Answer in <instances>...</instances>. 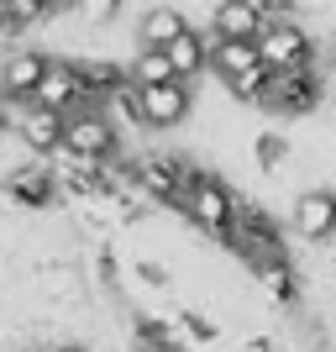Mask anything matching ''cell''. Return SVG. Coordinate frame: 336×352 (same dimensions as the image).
<instances>
[{"instance_id":"obj_30","label":"cell","mask_w":336,"mask_h":352,"mask_svg":"<svg viewBox=\"0 0 336 352\" xmlns=\"http://www.w3.org/2000/svg\"><path fill=\"white\" fill-rule=\"evenodd\" d=\"M47 352H89L85 342H58V347H47Z\"/></svg>"},{"instance_id":"obj_2","label":"cell","mask_w":336,"mask_h":352,"mask_svg":"<svg viewBox=\"0 0 336 352\" xmlns=\"http://www.w3.org/2000/svg\"><path fill=\"white\" fill-rule=\"evenodd\" d=\"M194 168L179 153H142L132 163V190L147 195L153 206H168V210H184V190H190Z\"/></svg>"},{"instance_id":"obj_26","label":"cell","mask_w":336,"mask_h":352,"mask_svg":"<svg viewBox=\"0 0 336 352\" xmlns=\"http://www.w3.org/2000/svg\"><path fill=\"white\" fill-rule=\"evenodd\" d=\"M116 274H121L116 252H111V248H95V284H105V289H111V284H116Z\"/></svg>"},{"instance_id":"obj_34","label":"cell","mask_w":336,"mask_h":352,"mask_svg":"<svg viewBox=\"0 0 336 352\" xmlns=\"http://www.w3.org/2000/svg\"><path fill=\"white\" fill-rule=\"evenodd\" d=\"M27 352H47V347H27Z\"/></svg>"},{"instance_id":"obj_4","label":"cell","mask_w":336,"mask_h":352,"mask_svg":"<svg viewBox=\"0 0 336 352\" xmlns=\"http://www.w3.org/2000/svg\"><path fill=\"white\" fill-rule=\"evenodd\" d=\"M258 53H263V69L268 74H294V69H310L315 58V43L300 21H263L258 32Z\"/></svg>"},{"instance_id":"obj_22","label":"cell","mask_w":336,"mask_h":352,"mask_svg":"<svg viewBox=\"0 0 336 352\" xmlns=\"http://www.w3.org/2000/svg\"><path fill=\"white\" fill-rule=\"evenodd\" d=\"M0 11H5L16 27L27 32V27H37V21H47V16H53V6H47V0H0Z\"/></svg>"},{"instance_id":"obj_13","label":"cell","mask_w":336,"mask_h":352,"mask_svg":"<svg viewBox=\"0 0 336 352\" xmlns=\"http://www.w3.org/2000/svg\"><path fill=\"white\" fill-rule=\"evenodd\" d=\"M63 121L58 111H43V105H21L16 111V132H21V142L32 147V153H58L63 147Z\"/></svg>"},{"instance_id":"obj_8","label":"cell","mask_w":336,"mask_h":352,"mask_svg":"<svg viewBox=\"0 0 336 352\" xmlns=\"http://www.w3.org/2000/svg\"><path fill=\"white\" fill-rule=\"evenodd\" d=\"M32 105H43V111H58V116H74V111H85L89 95H85V79H79V63L74 58H53L43 74V85L32 95Z\"/></svg>"},{"instance_id":"obj_5","label":"cell","mask_w":336,"mask_h":352,"mask_svg":"<svg viewBox=\"0 0 336 352\" xmlns=\"http://www.w3.org/2000/svg\"><path fill=\"white\" fill-rule=\"evenodd\" d=\"M326 100V79L315 69H294V74H273L263 95V111L273 116H310Z\"/></svg>"},{"instance_id":"obj_21","label":"cell","mask_w":336,"mask_h":352,"mask_svg":"<svg viewBox=\"0 0 336 352\" xmlns=\"http://www.w3.org/2000/svg\"><path fill=\"white\" fill-rule=\"evenodd\" d=\"M105 116L111 121H132V126H142V95H137V85H121L111 100H105Z\"/></svg>"},{"instance_id":"obj_28","label":"cell","mask_w":336,"mask_h":352,"mask_svg":"<svg viewBox=\"0 0 336 352\" xmlns=\"http://www.w3.org/2000/svg\"><path fill=\"white\" fill-rule=\"evenodd\" d=\"M242 352H284V347H278L273 337H247V342H242Z\"/></svg>"},{"instance_id":"obj_1","label":"cell","mask_w":336,"mask_h":352,"mask_svg":"<svg viewBox=\"0 0 336 352\" xmlns=\"http://www.w3.org/2000/svg\"><path fill=\"white\" fill-rule=\"evenodd\" d=\"M236 200H242V195H236L226 179H216V174H194V179H190V190H184V210H179V216L190 221L194 232L216 236V242H226V236H232V221H236Z\"/></svg>"},{"instance_id":"obj_6","label":"cell","mask_w":336,"mask_h":352,"mask_svg":"<svg viewBox=\"0 0 336 352\" xmlns=\"http://www.w3.org/2000/svg\"><path fill=\"white\" fill-rule=\"evenodd\" d=\"M63 147L69 153H85V158H116L121 153V137H116V121L105 116V105H85L63 121Z\"/></svg>"},{"instance_id":"obj_18","label":"cell","mask_w":336,"mask_h":352,"mask_svg":"<svg viewBox=\"0 0 336 352\" xmlns=\"http://www.w3.org/2000/svg\"><path fill=\"white\" fill-rule=\"evenodd\" d=\"M184 27H190V21H184V16H179L174 6H153V11L142 16V27H137V37H142V47H158V53H163V47L174 43V37H179Z\"/></svg>"},{"instance_id":"obj_32","label":"cell","mask_w":336,"mask_h":352,"mask_svg":"<svg viewBox=\"0 0 336 352\" xmlns=\"http://www.w3.org/2000/svg\"><path fill=\"white\" fill-rule=\"evenodd\" d=\"M5 132H11V121H5V116H0V142H5Z\"/></svg>"},{"instance_id":"obj_29","label":"cell","mask_w":336,"mask_h":352,"mask_svg":"<svg viewBox=\"0 0 336 352\" xmlns=\"http://www.w3.org/2000/svg\"><path fill=\"white\" fill-rule=\"evenodd\" d=\"M53 6V16H63V11H79V0H47Z\"/></svg>"},{"instance_id":"obj_14","label":"cell","mask_w":336,"mask_h":352,"mask_svg":"<svg viewBox=\"0 0 336 352\" xmlns=\"http://www.w3.org/2000/svg\"><path fill=\"white\" fill-rule=\"evenodd\" d=\"M252 279H258V289H263L273 305H294V300H300V274H294L289 252H284V258H263V263H252Z\"/></svg>"},{"instance_id":"obj_25","label":"cell","mask_w":336,"mask_h":352,"mask_svg":"<svg viewBox=\"0 0 336 352\" xmlns=\"http://www.w3.org/2000/svg\"><path fill=\"white\" fill-rule=\"evenodd\" d=\"M132 274L147 284V289H168V284H174V279H168V268H163V263H153V258H137V268H132Z\"/></svg>"},{"instance_id":"obj_27","label":"cell","mask_w":336,"mask_h":352,"mask_svg":"<svg viewBox=\"0 0 336 352\" xmlns=\"http://www.w3.org/2000/svg\"><path fill=\"white\" fill-rule=\"evenodd\" d=\"M263 21H294V0H258Z\"/></svg>"},{"instance_id":"obj_19","label":"cell","mask_w":336,"mask_h":352,"mask_svg":"<svg viewBox=\"0 0 336 352\" xmlns=\"http://www.w3.org/2000/svg\"><path fill=\"white\" fill-rule=\"evenodd\" d=\"M132 85L137 89H153V85H168L174 79V69H168V53H158V47H142V58L132 63Z\"/></svg>"},{"instance_id":"obj_10","label":"cell","mask_w":336,"mask_h":352,"mask_svg":"<svg viewBox=\"0 0 336 352\" xmlns=\"http://www.w3.org/2000/svg\"><path fill=\"white\" fill-rule=\"evenodd\" d=\"M294 236H305L310 248H331V236H336V190H305L294 200Z\"/></svg>"},{"instance_id":"obj_9","label":"cell","mask_w":336,"mask_h":352,"mask_svg":"<svg viewBox=\"0 0 336 352\" xmlns=\"http://www.w3.org/2000/svg\"><path fill=\"white\" fill-rule=\"evenodd\" d=\"M137 95H142V126H153V132H168L179 121H190V111H194V89L184 85V79L137 89Z\"/></svg>"},{"instance_id":"obj_12","label":"cell","mask_w":336,"mask_h":352,"mask_svg":"<svg viewBox=\"0 0 336 352\" xmlns=\"http://www.w3.org/2000/svg\"><path fill=\"white\" fill-rule=\"evenodd\" d=\"M210 37H226V43H258V32H263V11H258V0H221L216 16H210Z\"/></svg>"},{"instance_id":"obj_3","label":"cell","mask_w":336,"mask_h":352,"mask_svg":"<svg viewBox=\"0 0 336 352\" xmlns=\"http://www.w3.org/2000/svg\"><path fill=\"white\" fill-rule=\"evenodd\" d=\"M226 248L242 252L247 263H263V258H284V236H278V221L268 210H258L252 200H236V221H232Z\"/></svg>"},{"instance_id":"obj_31","label":"cell","mask_w":336,"mask_h":352,"mask_svg":"<svg viewBox=\"0 0 336 352\" xmlns=\"http://www.w3.org/2000/svg\"><path fill=\"white\" fill-rule=\"evenodd\" d=\"M326 63H331V74H336V37H331V53H326Z\"/></svg>"},{"instance_id":"obj_23","label":"cell","mask_w":336,"mask_h":352,"mask_svg":"<svg viewBox=\"0 0 336 352\" xmlns=\"http://www.w3.org/2000/svg\"><path fill=\"white\" fill-rule=\"evenodd\" d=\"M284 163H289V137L263 132V137H258V168H268V174H273V168H284Z\"/></svg>"},{"instance_id":"obj_7","label":"cell","mask_w":336,"mask_h":352,"mask_svg":"<svg viewBox=\"0 0 336 352\" xmlns=\"http://www.w3.org/2000/svg\"><path fill=\"white\" fill-rule=\"evenodd\" d=\"M5 200L16 210H53L63 200V184H58V168L47 163H21L5 174Z\"/></svg>"},{"instance_id":"obj_17","label":"cell","mask_w":336,"mask_h":352,"mask_svg":"<svg viewBox=\"0 0 336 352\" xmlns=\"http://www.w3.org/2000/svg\"><path fill=\"white\" fill-rule=\"evenodd\" d=\"M210 69L232 85L236 74L263 69V53H258V43H226V37H210Z\"/></svg>"},{"instance_id":"obj_24","label":"cell","mask_w":336,"mask_h":352,"mask_svg":"<svg viewBox=\"0 0 336 352\" xmlns=\"http://www.w3.org/2000/svg\"><path fill=\"white\" fill-rule=\"evenodd\" d=\"M79 16H85L89 27H105V21L121 16V0H79Z\"/></svg>"},{"instance_id":"obj_33","label":"cell","mask_w":336,"mask_h":352,"mask_svg":"<svg viewBox=\"0 0 336 352\" xmlns=\"http://www.w3.org/2000/svg\"><path fill=\"white\" fill-rule=\"evenodd\" d=\"M331 258H336V236H331Z\"/></svg>"},{"instance_id":"obj_11","label":"cell","mask_w":336,"mask_h":352,"mask_svg":"<svg viewBox=\"0 0 336 352\" xmlns=\"http://www.w3.org/2000/svg\"><path fill=\"white\" fill-rule=\"evenodd\" d=\"M47 63H53V58L37 53V47H16V53H5V63H0V95L32 105V95H37V85H43Z\"/></svg>"},{"instance_id":"obj_15","label":"cell","mask_w":336,"mask_h":352,"mask_svg":"<svg viewBox=\"0 0 336 352\" xmlns=\"http://www.w3.org/2000/svg\"><path fill=\"white\" fill-rule=\"evenodd\" d=\"M163 53H168V69H174V79H194V74L210 69V37H200L194 27H184L174 43L163 47Z\"/></svg>"},{"instance_id":"obj_20","label":"cell","mask_w":336,"mask_h":352,"mask_svg":"<svg viewBox=\"0 0 336 352\" xmlns=\"http://www.w3.org/2000/svg\"><path fill=\"white\" fill-rule=\"evenodd\" d=\"M174 331H179V337H190V342H205V347L221 342V326L210 321V316H200V310H190V305L174 316Z\"/></svg>"},{"instance_id":"obj_16","label":"cell","mask_w":336,"mask_h":352,"mask_svg":"<svg viewBox=\"0 0 336 352\" xmlns=\"http://www.w3.org/2000/svg\"><path fill=\"white\" fill-rule=\"evenodd\" d=\"M79 79H85L89 105H105L121 85H132V74L121 69V63H111V58H79Z\"/></svg>"}]
</instances>
